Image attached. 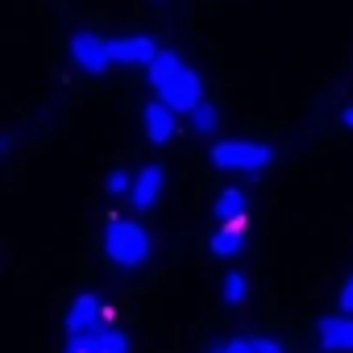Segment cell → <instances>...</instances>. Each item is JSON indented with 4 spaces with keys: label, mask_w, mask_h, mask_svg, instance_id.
Here are the masks:
<instances>
[{
    "label": "cell",
    "mask_w": 353,
    "mask_h": 353,
    "mask_svg": "<svg viewBox=\"0 0 353 353\" xmlns=\"http://www.w3.org/2000/svg\"><path fill=\"white\" fill-rule=\"evenodd\" d=\"M145 71H150V88L158 92V100H162L166 108L188 112V117H192V112L204 104V83H200V75H196L179 54L162 50Z\"/></svg>",
    "instance_id": "6da1fadb"
},
{
    "label": "cell",
    "mask_w": 353,
    "mask_h": 353,
    "mask_svg": "<svg viewBox=\"0 0 353 353\" xmlns=\"http://www.w3.org/2000/svg\"><path fill=\"white\" fill-rule=\"evenodd\" d=\"M150 250H154V241H150V233H145V225H137V221H108V229H104V254H108V262H117V266H125V270H137L145 258H150Z\"/></svg>",
    "instance_id": "7a4b0ae2"
},
{
    "label": "cell",
    "mask_w": 353,
    "mask_h": 353,
    "mask_svg": "<svg viewBox=\"0 0 353 353\" xmlns=\"http://www.w3.org/2000/svg\"><path fill=\"white\" fill-rule=\"evenodd\" d=\"M212 166L221 170H241V174H258L274 162V145L266 141H241V137H229V141H216L212 145Z\"/></svg>",
    "instance_id": "3957f363"
},
{
    "label": "cell",
    "mask_w": 353,
    "mask_h": 353,
    "mask_svg": "<svg viewBox=\"0 0 353 353\" xmlns=\"http://www.w3.org/2000/svg\"><path fill=\"white\" fill-rule=\"evenodd\" d=\"M67 50H71V63H75L79 71H88V75H104V71L117 67V63H112V42H104V38L92 34V30H75Z\"/></svg>",
    "instance_id": "277c9868"
},
{
    "label": "cell",
    "mask_w": 353,
    "mask_h": 353,
    "mask_svg": "<svg viewBox=\"0 0 353 353\" xmlns=\"http://www.w3.org/2000/svg\"><path fill=\"white\" fill-rule=\"evenodd\" d=\"M104 303H100V295H92V291H83L71 307H67V336H83V332H100L104 328Z\"/></svg>",
    "instance_id": "5b68a950"
},
{
    "label": "cell",
    "mask_w": 353,
    "mask_h": 353,
    "mask_svg": "<svg viewBox=\"0 0 353 353\" xmlns=\"http://www.w3.org/2000/svg\"><path fill=\"white\" fill-rule=\"evenodd\" d=\"M162 188H166V166H162V162H150V166H141V170H137L133 192H129V204H133L137 212H150V208L158 204Z\"/></svg>",
    "instance_id": "8992f818"
},
{
    "label": "cell",
    "mask_w": 353,
    "mask_h": 353,
    "mask_svg": "<svg viewBox=\"0 0 353 353\" xmlns=\"http://www.w3.org/2000/svg\"><path fill=\"white\" fill-rule=\"evenodd\" d=\"M63 353H129V336L121 328H100V332L67 336Z\"/></svg>",
    "instance_id": "52a82bcc"
},
{
    "label": "cell",
    "mask_w": 353,
    "mask_h": 353,
    "mask_svg": "<svg viewBox=\"0 0 353 353\" xmlns=\"http://www.w3.org/2000/svg\"><path fill=\"white\" fill-rule=\"evenodd\" d=\"M162 50L154 46V38L133 34V38H112V63L117 67H150Z\"/></svg>",
    "instance_id": "ba28073f"
},
{
    "label": "cell",
    "mask_w": 353,
    "mask_h": 353,
    "mask_svg": "<svg viewBox=\"0 0 353 353\" xmlns=\"http://www.w3.org/2000/svg\"><path fill=\"white\" fill-rule=\"evenodd\" d=\"M316 341L324 353H353V316H324L316 324Z\"/></svg>",
    "instance_id": "9c48e42d"
},
{
    "label": "cell",
    "mask_w": 353,
    "mask_h": 353,
    "mask_svg": "<svg viewBox=\"0 0 353 353\" xmlns=\"http://www.w3.org/2000/svg\"><path fill=\"white\" fill-rule=\"evenodd\" d=\"M174 108H166L162 100H150L145 108H141V125H145V137L154 141V145H166L170 137H174Z\"/></svg>",
    "instance_id": "30bf717a"
},
{
    "label": "cell",
    "mask_w": 353,
    "mask_h": 353,
    "mask_svg": "<svg viewBox=\"0 0 353 353\" xmlns=\"http://www.w3.org/2000/svg\"><path fill=\"white\" fill-rule=\"evenodd\" d=\"M245 208H250V196L241 188H225L216 200H212V212L221 225H233V221H245Z\"/></svg>",
    "instance_id": "8fae6325"
},
{
    "label": "cell",
    "mask_w": 353,
    "mask_h": 353,
    "mask_svg": "<svg viewBox=\"0 0 353 353\" xmlns=\"http://www.w3.org/2000/svg\"><path fill=\"white\" fill-rule=\"evenodd\" d=\"M241 245H245V221L221 225V229L212 233V254H216V258H233V254H241Z\"/></svg>",
    "instance_id": "7c38bea8"
},
{
    "label": "cell",
    "mask_w": 353,
    "mask_h": 353,
    "mask_svg": "<svg viewBox=\"0 0 353 353\" xmlns=\"http://www.w3.org/2000/svg\"><path fill=\"white\" fill-rule=\"evenodd\" d=\"M221 291H225V303L241 307V303H245V295H250V283H245V274H237V270H233V274H225V287H221Z\"/></svg>",
    "instance_id": "4fadbf2b"
},
{
    "label": "cell",
    "mask_w": 353,
    "mask_h": 353,
    "mask_svg": "<svg viewBox=\"0 0 353 353\" xmlns=\"http://www.w3.org/2000/svg\"><path fill=\"white\" fill-rule=\"evenodd\" d=\"M133 179H137V174H129V170H112L108 179H104V188H108V196H121V200H129V192H133Z\"/></svg>",
    "instance_id": "5bb4252c"
},
{
    "label": "cell",
    "mask_w": 353,
    "mask_h": 353,
    "mask_svg": "<svg viewBox=\"0 0 353 353\" xmlns=\"http://www.w3.org/2000/svg\"><path fill=\"white\" fill-rule=\"evenodd\" d=\"M216 121H221V117H216V108H212L208 100L192 112V129H196V133H212V129H216Z\"/></svg>",
    "instance_id": "9a60e30c"
},
{
    "label": "cell",
    "mask_w": 353,
    "mask_h": 353,
    "mask_svg": "<svg viewBox=\"0 0 353 353\" xmlns=\"http://www.w3.org/2000/svg\"><path fill=\"white\" fill-rule=\"evenodd\" d=\"M221 349H225V353H258V349H254V336H233V341L221 345Z\"/></svg>",
    "instance_id": "2e32d148"
},
{
    "label": "cell",
    "mask_w": 353,
    "mask_h": 353,
    "mask_svg": "<svg viewBox=\"0 0 353 353\" xmlns=\"http://www.w3.org/2000/svg\"><path fill=\"white\" fill-rule=\"evenodd\" d=\"M341 312H345V316H353V274L341 283Z\"/></svg>",
    "instance_id": "e0dca14e"
},
{
    "label": "cell",
    "mask_w": 353,
    "mask_h": 353,
    "mask_svg": "<svg viewBox=\"0 0 353 353\" xmlns=\"http://www.w3.org/2000/svg\"><path fill=\"white\" fill-rule=\"evenodd\" d=\"M254 349H258V353H283V345H279L274 336H254Z\"/></svg>",
    "instance_id": "ac0fdd59"
},
{
    "label": "cell",
    "mask_w": 353,
    "mask_h": 353,
    "mask_svg": "<svg viewBox=\"0 0 353 353\" xmlns=\"http://www.w3.org/2000/svg\"><path fill=\"white\" fill-rule=\"evenodd\" d=\"M13 145H17V133H5V137H0V150H5V154H13Z\"/></svg>",
    "instance_id": "d6986e66"
},
{
    "label": "cell",
    "mask_w": 353,
    "mask_h": 353,
    "mask_svg": "<svg viewBox=\"0 0 353 353\" xmlns=\"http://www.w3.org/2000/svg\"><path fill=\"white\" fill-rule=\"evenodd\" d=\"M345 129H353V104L345 108Z\"/></svg>",
    "instance_id": "ffe728a7"
},
{
    "label": "cell",
    "mask_w": 353,
    "mask_h": 353,
    "mask_svg": "<svg viewBox=\"0 0 353 353\" xmlns=\"http://www.w3.org/2000/svg\"><path fill=\"white\" fill-rule=\"evenodd\" d=\"M212 353H225V349H212Z\"/></svg>",
    "instance_id": "44dd1931"
},
{
    "label": "cell",
    "mask_w": 353,
    "mask_h": 353,
    "mask_svg": "<svg viewBox=\"0 0 353 353\" xmlns=\"http://www.w3.org/2000/svg\"><path fill=\"white\" fill-rule=\"evenodd\" d=\"M158 5H162V0H158Z\"/></svg>",
    "instance_id": "7402d4cb"
}]
</instances>
